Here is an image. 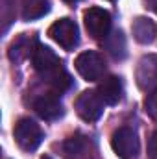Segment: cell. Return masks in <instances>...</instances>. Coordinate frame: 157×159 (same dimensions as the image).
Instances as JSON below:
<instances>
[{"mask_svg":"<svg viewBox=\"0 0 157 159\" xmlns=\"http://www.w3.org/2000/svg\"><path fill=\"white\" fill-rule=\"evenodd\" d=\"M131 32L135 41L141 44H150L155 39V24L148 17H137L131 24Z\"/></svg>","mask_w":157,"mask_h":159,"instance_id":"obj_13","label":"cell"},{"mask_svg":"<svg viewBox=\"0 0 157 159\" xmlns=\"http://www.w3.org/2000/svg\"><path fill=\"white\" fill-rule=\"evenodd\" d=\"M15 141L17 144L26 150V152H34L39 148V144L43 143L44 135H43V129L37 122H34L32 119H20L15 124Z\"/></svg>","mask_w":157,"mask_h":159,"instance_id":"obj_2","label":"cell"},{"mask_svg":"<svg viewBox=\"0 0 157 159\" xmlns=\"http://www.w3.org/2000/svg\"><path fill=\"white\" fill-rule=\"evenodd\" d=\"M104 48L105 52L113 57V59H124L126 57V37L120 30L111 32L105 39H104Z\"/></svg>","mask_w":157,"mask_h":159,"instance_id":"obj_14","label":"cell"},{"mask_svg":"<svg viewBox=\"0 0 157 159\" xmlns=\"http://www.w3.org/2000/svg\"><path fill=\"white\" fill-rule=\"evenodd\" d=\"M76 70L79 72V76L87 81H98L104 78L105 74V61L98 52L87 50L81 52L76 57Z\"/></svg>","mask_w":157,"mask_h":159,"instance_id":"obj_3","label":"cell"},{"mask_svg":"<svg viewBox=\"0 0 157 159\" xmlns=\"http://www.w3.org/2000/svg\"><path fill=\"white\" fill-rule=\"evenodd\" d=\"M50 39L56 41L65 50H74L79 43V32L74 20L70 19H59L48 28Z\"/></svg>","mask_w":157,"mask_h":159,"instance_id":"obj_4","label":"cell"},{"mask_svg":"<svg viewBox=\"0 0 157 159\" xmlns=\"http://www.w3.org/2000/svg\"><path fill=\"white\" fill-rule=\"evenodd\" d=\"M111 148L115 150V154L120 159H135L139 156L137 133L131 128H128V126L118 128L113 133V137H111Z\"/></svg>","mask_w":157,"mask_h":159,"instance_id":"obj_6","label":"cell"},{"mask_svg":"<svg viewBox=\"0 0 157 159\" xmlns=\"http://www.w3.org/2000/svg\"><path fill=\"white\" fill-rule=\"evenodd\" d=\"M32 61H34V69L37 70L41 80L48 85L50 93L61 94L70 87L72 80L69 76V72L63 69L61 59L56 56V52L52 48L39 44L32 56Z\"/></svg>","mask_w":157,"mask_h":159,"instance_id":"obj_1","label":"cell"},{"mask_svg":"<svg viewBox=\"0 0 157 159\" xmlns=\"http://www.w3.org/2000/svg\"><path fill=\"white\" fill-rule=\"evenodd\" d=\"M96 93L100 94V98L104 100L105 106H117L118 102L122 100L124 96V85H122V80L117 76H107L100 81Z\"/></svg>","mask_w":157,"mask_h":159,"instance_id":"obj_11","label":"cell"},{"mask_svg":"<svg viewBox=\"0 0 157 159\" xmlns=\"http://www.w3.org/2000/svg\"><path fill=\"white\" fill-rule=\"evenodd\" d=\"M148 159H157V131L148 139Z\"/></svg>","mask_w":157,"mask_h":159,"instance_id":"obj_17","label":"cell"},{"mask_svg":"<svg viewBox=\"0 0 157 159\" xmlns=\"http://www.w3.org/2000/svg\"><path fill=\"white\" fill-rule=\"evenodd\" d=\"M63 2H69V4H74V2H78V0H63Z\"/></svg>","mask_w":157,"mask_h":159,"instance_id":"obj_18","label":"cell"},{"mask_svg":"<svg viewBox=\"0 0 157 159\" xmlns=\"http://www.w3.org/2000/svg\"><path fill=\"white\" fill-rule=\"evenodd\" d=\"M104 100L96 91H83L76 98V113L85 122H96L104 115Z\"/></svg>","mask_w":157,"mask_h":159,"instance_id":"obj_7","label":"cell"},{"mask_svg":"<svg viewBox=\"0 0 157 159\" xmlns=\"http://www.w3.org/2000/svg\"><path fill=\"white\" fill-rule=\"evenodd\" d=\"M137 83L142 91L150 93L157 89V56L148 54L137 65Z\"/></svg>","mask_w":157,"mask_h":159,"instance_id":"obj_9","label":"cell"},{"mask_svg":"<svg viewBox=\"0 0 157 159\" xmlns=\"http://www.w3.org/2000/svg\"><path fill=\"white\" fill-rule=\"evenodd\" d=\"M83 22L92 39H105L111 34V15L102 7H89L83 13Z\"/></svg>","mask_w":157,"mask_h":159,"instance_id":"obj_5","label":"cell"},{"mask_svg":"<svg viewBox=\"0 0 157 159\" xmlns=\"http://www.w3.org/2000/svg\"><path fill=\"white\" fill-rule=\"evenodd\" d=\"M61 152L65 159H96V150L92 141L81 133L69 137L61 144Z\"/></svg>","mask_w":157,"mask_h":159,"instance_id":"obj_8","label":"cell"},{"mask_svg":"<svg viewBox=\"0 0 157 159\" xmlns=\"http://www.w3.org/2000/svg\"><path fill=\"white\" fill-rule=\"evenodd\" d=\"M50 11V0H26L22 6V19L34 20L41 19Z\"/></svg>","mask_w":157,"mask_h":159,"instance_id":"obj_15","label":"cell"},{"mask_svg":"<svg viewBox=\"0 0 157 159\" xmlns=\"http://www.w3.org/2000/svg\"><path fill=\"white\" fill-rule=\"evenodd\" d=\"M43 159H52V157H50V156H44V157H43Z\"/></svg>","mask_w":157,"mask_h":159,"instance_id":"obj_19","label":"cell"},{"mask_svg":"<svg viewBox=\"0 0 157 159\" xmlns=\"http://www.w3.org/2000/svg\"><path fill=\"white\" fill-rule=\"evenodd\" d=\"M144 109H146V113H148L152 119L157 120V89H154V91L148 93V96H146V100H144Z\"/></svg>","mask_w":157,"mask_h":159,"instance_id":"obj_16","label":"cell"},{"mask_svg":"<svg viewBox=\"0 0 157 159\" xmlns=\"http://www.w3.org/2000/svg\"><path fill=\"white\" fill-rule=\"evenodd\" d=\"M37 46H39L37 44V37L34 34L32 35L22 34L20 37H17V39L11 43V46H9V59L15 61V63H20L26 57L34 56V52H35Z\"/></svg>","mask_w":157,"mask_h":159,"instance_id":"obj_12","label":"cell"},{"mask_svg":"<svg viewBox=\"0 0 157 159\" xmlns=\"http://www.w3.org/2000/svg\"><path fill=\"white\" fill-rule=\"evenodd\" d=\"M32 106L35 113L44 120H57L59 117H63V106L54 93H44L35 96L32 100Z\"/></svg>","mask_w":157,"mask_h":159,"instance_id":"obj_10","label":"cell"}]
</instances>
